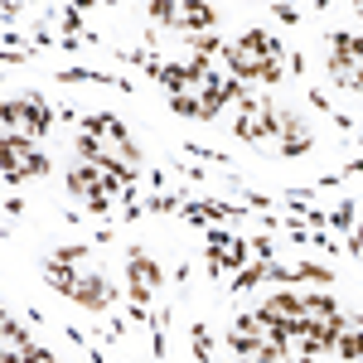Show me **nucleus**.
Listing matches in <instances>:
<instances>
[{"label":"nucleus","mask_w":363,"mask_h":363,"mask_svg":"<svg viewBox=\"0 0 363 363\" xmlns=\"http://www.w3.org/2000/svg\"><path fill=\"white\" fill-rule=\"evenodd\" d=\"M10 359H15V363H58L54 354H49V349H39V344H34V349H25V354H10Z\"/></svg>","instance_id":"obj_24"},{"label":"nucleus","mask_w":363,"mask_h":363,"mask_svg":"<svg viewBox=\"0 0 363 363\" xmlns=\"http://www.w3.org/2000/svg\"><path fill=\"white\" fill-rule=\"evenodd\" d=\"M344 252H349V257H363V223L354 228V233H349V242H344Z\"/></svg>","instance_id":"obj_25"},{"label":"nucleus","mask_w":363,"mask_h":363,"mask_svg":"<svg viewBox=\"0 0 363 363\" xmlns=\"http://www.w3.org/2000/svg\"><path fill=\"white\" fill-rule=\"evenodd\" d=\"M228 349L238 354V363H291L281 344H267V339H252L242 330H228Z\"/></svg>","instance_id":"obj_7"},{"label":"nucleus","mask_w":363,"mask_h":363,"mask_svg":"<svg viewBox=\"0 0 363 363\" xmlns=\"http://www.w3.org/2000/svg\"><path fill=\"white\" fill-rule=\"evenodd\" d=\"M140 208H145V213H179L184 199H179V194H155V199H145Z\"/></svg>","instance_id":"obj_22"},{"label":"nucleus","mask_w":363,"mask_h":363,"mask_svg":"<svg viewBox=\"0 0 363 363\" xmlns=\"http://www.w3.org/2000/svg\"><path fill=\"white\" fill-rule=\"evenodd\" d=\"M54 25L63 29V39H83V34H92V29H83V5H58Z\"/></svg>","instance_id":"obj_15"},{"label":"nucleus","mask_w":363,"mask_h":363,"mask_svg":"<svg viewBox=\"0 0 363 363\" xmlns=\"http://www.w3.org/2000/svg\"><path fill=\"white\" fill-rule=\"evenodd\" d=\"M272 15H281L286 25H296V20H301V10H296V5H272Z\"/></svg>","instance_id":"obj_26"},{"label":"nucleus","mask_w":363,"mask_h":363,"mask_svg":"<svg viewBox=\"0 0 363 363\" xmlns=\"http://www.w3.org/2000/svg\"><path fill=\"white\" fill-rule=\"evenodd\" d=\"M262 310H267V315L277 320L281 330H291V325H301V296H296L291 286H286V291H277V296H272V301H267Z\"/></svg>","instance_id":"obj_12"},{"label":"nucleus","mask_w":363,"mask_h":363,"mask_svg":"<svg viewBox=\"0 0 363 363\" xmlns=\"http://www.w3.org/2000/svg\"><path fill=\"white\" fill-rule=\"evenodd\" d=\"M0 121H5V131H10V136L39 140V136H49V126H54V107L44 102V92L25 87V92H15V97H5Z\"/></svg>","instance_id":"obj_2"},{"label":"nucleus","mask_w":363,"mask_h":363,"mask_svg":"<svg viewBox=\"0 0 363 363\" xmlns=\"http://www.w3.org/2000/svg\"><path fill=\"white\" fill-rule=\"evenodd\" d=\"M155 286H165V272L155 267V257L145 247H131L126 252V296H131V306L150 310V291Z\"/></svg>","instance_id":"obj_4"},{"label":"nucleus","mask_w":363,"mask_h":363,"mask_svg":"<svg viewBox=\"0 0 363 363\" xmlns=\"http://www.w3.org/2000/svg\"><path fill=\"white\" fill-rule=\"evenodd\" d=\"M330 228H339V233H354V228H359V203H354V199H344L339 208H330Z\"/></svg>","instance_id":"obj_18"},{"label":"nucleus","mask_w":363,"mask_h":363,"mask_svg":"<svg viewBox=\"0 0 363 363\" xmlns=\"http://www.w3.org/2000/svg\"><path fill=\"white\" fill-rule=\"evenodd\" d=\"M184 150H189L194 160H213V165H228V155H223V150H208V145H199V140H189Z\"/></svg>","instance_id":"obj_23"},{"label":"nucleus","mask_w":363,"mask_h":363,"mask_svg":"<svg viewBox=\"0 0 363 363\" xmlns=\"http://www.w3.org/2000/svg\"><path fill=\"white\" fill-rule=\"evenodd\" d=\"M242 54H257V58H272V63H281L286 58V49H281V39H272L267 29H242L238 39H233Z\"/></svg>","instance_id":"obj_11"},{"label":"nucleus","mask_w":363,"mask_h":363,"mask_svg":"<svg viewBox=\"0 0 363 363\" xmlns=\"http://www.w3.org/2000/svg\"><path fill=\"white\" fill-rule=\"evenodd\" d=\"M0 174H5V184L15 189L20 179H44V174H54V160L25 136H0Z\"/></svg>","instance_id":"obj_3"},{"label":"nucleus","mask_w":363,"mask_h":363,"mask_svg":"<svg viewBox=\"0 0 363 363\" xmlns=\"http://www.w3.org/2000/svg\"><path fill=\"white\" fill-rule=\"evenodd\" d=\"M223 63H228V73H233L238 83H267V87L281 83V63L257 58V54H242L238 44H228V49H223Z\"/></svg>","instance_id":"obj_5"},{"label":"nucleus","mask_w":363,"mask_h":363,"mask_svg":"<svg viewBox=\"0 0 363 363\" xmlns=\"http://www.w3.org/2000/svg\"><path fill=\"white\" fill-rule=\"evenodd\" d=\"M262 281H267V267H262V262H252V267H242L238 277H228V291H233V296H242V291L262 286Z\"/></svg>","instance_id":"obj_17"},{"label":"nucleus","mask_w":363,"mask_h":363,"mask_svg":"<svg viewBox=\"0 0 363 363\" xmlns=\"http://www.w3.org/2000/svg\"><path fill=\"white\" fill-rule=\"evenodd\" d=\"M0 339H5V354H25V349H34V344H29V330L15 325V315L0 320Z\"/></svg>","instance_id":"obj_16"},{"label":"nucleus","mask_w":363,"mask_h":363,"mask_svg":"<svg viewBox=\"0 0 363 363\" xmlns=\"http://www.w3.org/2000/svg\"><path fill=\"white\" fill-rule=\"evenodd\" d=\"M247 247H252V262H262V267H272V262H277V242H272L267 233L247 238Z\"/></svg>","instance_id":"obj_20"},{"label":"nucleus","mask_w":363,"mask_h":363,"mask_svg":"<svg viewBox=\"0 0 363 363\" xmlns=\"http://www.w3.org/2000/svg\"><path fill=\"white\" fill-rule=\"evenodd\" d=\"M73 306H83V310H92V315H102V310H112L116 306V286L97 267H83L78 272V286H73V296H68Z\"/></svg>","instance_id":"obj_6"},{"label":"nucleus","mask_w":363,"mask_h":363,"mask_svg":"<svg viewBox=\"0 0 363 363\" xmlns=\"http://www.w3.org/2000/svg\"><path fill=\"white\" fill-rule=\"evenodd\" d=\"M359 145H363V140H359Z\"/></svg>","instance_id":"obj_28"},{"label":"nucleus","mask_w":363,"mask_h":363,"mask_svg":"<svg viewBox=\"0 0 363 363\" xmlns=\"http://www.w3.org/2000/svg\"><path fill=\"white\" fill-rule=\"evenodd\" d=\"M296 281H315V286H335V272L320 262H296Z\"/></svg>","instance_id":"obj_19"},{"label":"nucleus","mask_w":363,"mask_h":363,"mask_svg":"<svg viewBox=\"0 0 363 363\" xmlns=\"http://www.w3.org/2000/svg\"><path fill=\"white\" fill-rule=\"evenodd\" d=\"M145 15L155 25L184 34V39H199V34H213L218 29V10L213 5H199V0H150Z\"/></svg>","instance_id":"obj_1"},{"label":"nucleus","mask_w":363,"mask_h":363,"mask_svg":"<svg viewBox=\"0 0 363 363\" xmlns=\"http://www.w3.org/2000/svg\"><path fill=\"white\" fill-rule=\"evenodd\" d=\"M335 354L349 359V363H363V315H344L339 339H335Z\"/></svg>","instance_id":"obj_10"},{"label":"nucleus","mask_w":363,"mask_h":363,"mask_svg":"<svg viewBox=\"0 0 363 363\" xmlns=\"http://www.w3.org/2000/svg\"><path fill=\"white\" fill-rule=\"evenodd\" d=\"M218 267H223V277H238V272H242V267H252V247H247V238H233V242H228V252H223V262H218Z\"/></svg>","instance_id":"obj_14"},{"label":"nucleus","mask_w":363,"mask_h":363,"mask_svg":"<svg viewBox=\"0 0 363 363\" xmlns=\"http://www.w3.org/2000/svg\"><path fill=\"white\" fill-rule=\"evenodd\" d=\"M189 339H194V359H199V363L213 359V339H208V325H189Z\"/></svg>","instance_id":"obj_21"},{"label":"nucleus","mask_w":363,"mask_h":363,"mask_svg":"<svg viewBox=\"0 0 363 363\" xmlns=\"http://www.w3.org/2000/svg\"><path fill=\"white\" fill-rule=\"evenodd\" d=\"M228 213H242V208H228V203H218V199H194V203L179 208V218L194 223V228H218Z\"/></svg>","instance_id":"obj_9"},{"label":"nucleus","mask_w":363,"mask_h":363,"mask_svg":"<svg viewBox=\"0 0 363 363\" xmlns=\"http://www.w3.org/2000/svg\"><path fill=\"white\" fill-rule=\"evenodd\" d=\"M5 213H10V218H20V213H25V203H20V194H10V199H5Z\"/></svg>","instance_id":"obj_27"},{"label":"nucleus","mask_w":363,"mask_h":363,"mask_svg":"<svg viewBox=\"0 0 363 363\" xmlns=\"http://www.w3.org/2000/svg\"><path fill=\"white\" fill-rule=\"evenodd\" d=\"M339 315H344V310L335 306L330 291H306V296H301V325H310V330H325Z\"/></svg>","instance_id":"obj_8"},{"label":"nucleus","mask_w":363,"mask_h":363,"mask_svg":"<svg viewBox=\"0 0 363 363\" xmlns=\"http://www.w3.org/2000/svg\"><path fill=\"white\" fill-rule=\"evenodd\" d=\"M58 83H63V87H68V83H102V87H126L121 78H116V73H102V68H63V73H58ZM126 92H131V87H126Z\"/></svg>","instance_id":"obj_13"}]
</instances>
